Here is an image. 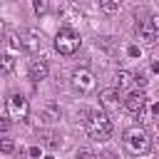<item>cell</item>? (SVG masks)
Returning <instances> with one entry per match:
<instances>
[{
  "mask_svg": "<svg viewBox=\"0 0 159 159\" xmlns=\"http://www.w3.org/2000/svg\"><path fill=\"white\" fill-rule=\"evenodd\" d=\"M84 127H87V137L92 142H107L109 134H112V129H114V124H112V119H109L107 112H89Z\"/></svg>",
  "mask_w": 159,
  "mask_h": 159,
  "instance_id": "1",
  "label": "cell"
},
{
  "mask_svg": "<svg viewBox=\"0 0 159 159\" xmlns=\"http://www.w3.org/2000/svg\"><path fill=\"white\" fill-rule=\"evenodd\" d=\"M77 157H82V159H89V157H94V152H89V149H77Z\"/></svg>",
  "mask_w": 159,
  "mask_h": 159,
  "instance_id": "23",
  "label": "cell"
},
{
  "mask_svg": "<svg viewBox=\"0 0 159 159\" xmlns=\"http://www.w3.org/2000/svg\"><path fill=\"white\" fill-rule=\"evenodd\" d=\"M99 104L104 109H119L122 104V89L119 87H107L99 92Z\"/></svg>",
  "mask_w": 159,
  "mask_h": 159,
  "instance_id": "7",
  "label": "cell"
},
{
  "mask_svg": "<svg viewBox=\"0 0 159 159\" xmlns=\"http://www.w3.org/2000/svg\"><path fill=\"white\" fill-rule=\"evenodd\" d=\"M122 102H124L127 112L137 114L139 109H144V107H147V94H144L142 89H134V92H129V94H127V99H122Z\"/></svg>",
  "mask_w": 159,
  "mask_h": 159,
  "instance_id": "8",
  "label": "cell"
},
{
  "mask_svg": "<svg viewBox=\"0 0 159 159\" xmlns=\"http://www.w3.org/2000/svg\"><path fill=\"white\" fill-rule=\"evenodd\" d=\"M70 82H72V87H75L77 92H82V94L92 92V89H94V84H97V80H94L92 70H87V67L75 70V72H72V77H70Z\"/></svg>",
  "mask_w": 159,
  "mask_h": 159,
  "instance_id": "6",
  "label": "cell"
},
{
  "mask_svg": "<svg viewBox=\"0 0 159 159\" xmlns=\"http://www.w3.org/2000/svg\"><path fill=\"white\" fill-rule=\"evenodd\" d=\"M127 55H129V57H142V47H139V45H129V47H127Z\"/></svg>",
  "mask_w": 159,
  "mask_h": 159,
  "instance_id": "20",
  "label": "cell"
},
{
  "mask_svg": "<svg viewBox=\"0 0 159 159\" xmlns=\"http://www.w3.org/2000/svg\"><path fill=\"white\" fill-rule=\"evenodd\" d=\"M15 70V57L12 55H0V75H10Z\"/></svg>",
  "mask_w": 159,
  "mask_h": 159,
  "instance_id": "14",
  "label": "cell"
},
{
  "mask_svg": "<svg viewBox=\"0 0 159 159\" xmlns=\"http://www.w3.org/2000/svg\"><path fill=\"white\" fill-rule=\"evenodd\" d=\"M27 154H30V157H40V154H42V147H30Z\"/></svg>",
  "mask_w": 159,
  "mask_h": 159,
  "instance_id": "24",
  "label": "cell"
},
{
  "mask_svg": "<svg viewBox=\"0 0 159 159\" xmlns=\"http://www.w3.org/2000/svg\"><path fill=\"white\" fill-rule=\"evenodd\" d=\"M10 127H12V119L7 114H0V132H7Z\"/></svg>",
  "mask_w": 159,
  "mask_h": 159,
  "instance_id": "19",
  "label": "cell"
},
{
  "mask_svg": "<svg viewBox=\"0 0 159 159\" xmlns=\"http://www.w3.org/2000/svg\"><path fill=\"white\" fill-rule=\"evenodd\" d=\"M132 80H134L139 87H144V84H147V77H144V75H132Z\"/></svg>",
  "mask_w": 159,
  "mask_h": 159,
  "instance_id": "22",
  "label": "cell"
},
{
  "mask_svg": "<svg viewBox=\"0 0 159 159\" xmlns=\"http://www.w3.org/2000/svg\"><path fill=\"white\" fill-rule=\"evenodd\" d=\"M87 117H89V109H87V107H80V109H77V119H80V122H87Z\"/></svg>",
  "mask_w": 159,
  "mask_h": 159,
  "instance_id": "21",
  "label": "cell"
},
{
  "mask_svg": "<svg viewBox=\"0 0 159 159\" xmlns=\"http://www.w3.org/2000/svg\"><path fill=\"white\" fill-rule=\"evenodd\" d=\"M97 47H102L104 52L114 55V52H117V40H114V37H109V35H104V37H97Z\"/></svg>",
  "mask_w": 159,
  "mask_h": 159,
  "instance_id": "13",
  "label": "cell"
},
{
  "mask_svg": "<svg viewBox=\"0 0 159 159\" xmlns=\"http://www.w3.org/2000/svg\"><path fill=\"white\" fill-rule=\"evenodd\" d=\"M0 152L2 154H12L15 152V142L12 139H0Z\"/></svg>",
  "mask_w": 159,
  "mask_h": 159,
  "instance_id": "17",
  "label": "cell"
},
{
  "mask_svg": "<svg viewBox=\"0 0 159 159\" xmlns=\"http://www.w3.org/2000/svg\"><path fill=\"white\" fill-rule=\"evenodd\" d=\"M47 72H50V67H47L45 60H32L30 67H27V75H30L32 82H42V80H47Z\"/></svg>",
  "mask_w": 159,
  "mask_h": 159,
  "instance_id": "9",
  "label": "cell"
},
{
  "mask_svg": "<svg viewBox=\"0 0 159 159\" xmlns=\"http://www.w3.org/2000/svg\"><path fill=\"white\" fill-rule=\"evenodd\" d=\"M124 147L129 149V154H147L152 149V139L147 134V129L142 127H129L124 132Z\"/></svg>",
  "mask_w": 159,
  "mask_h": 159,
  "instance_id": "2",
  "label": "cell"
},
{
  "mask_svg": "<svg viewBox=\"0 0 159 159\" xmlns=\"http://www.w3.org/2000/svg\"><path fill=\"white\" fill-rule=\"evenodd\" d=\"M82 45V37L80 32H75L72 27H60L57 35H55V50L60 55H75Z\"/></svg>",
  "mask_w": 159,
  "mask_h": 159,
  "instance_id": "3",
  "label": "cell"
},
{
  "mask_svg": "<svg viewBox=\"0 0 159 159\" xmlns=\"http://www.w3.org/2000/svg\"><path fill=\"white\" fill-rule=\"evenodd\" d=\"M7 45H10L12 50H22V37H20V32H12V35L7 37Z\"/></svg>",
  "mask_w": 159,
  "mask_h": 159,
  "instance_id": "16",
  "label": "cell"
},
{
  "mask_svg": "<svg viewBox=\"0 0 159 159\" xmlns=\"http://www.w3.org/2000/svg\"><path fill=\"white\" fill-rule=\"evenodd\" d=\"M20 37H22V50H27V52H37V50H40V45H42V35H40V32H35V30L22 32Z\"/></svg>",
  "mask_w": 159,
  "mask_h": 159,
  "instance_id": "10",
  "label": "cell"
},
{
  "mask_svg": "<svg viewBox=\"0 0 159 159\" xmlns=\"http://www.w3.org/2000/svg\"><path fill=\"white\" fill-rule=\"evenodd\" d=\"M60 117H62V112H60V107H57L55 102L42 104V109H40V119H42V122L52 124V122H60Z\"/></svg>",
  "mask_w": 159,
  "mask_h": 159,
  "instance_id": "11",
  "label": "cell"
},
{
  "mask_svg": "<svg viewBox=\"0 0 159 159\" xmlns=\"http://www.w3.org/2000/svg\"><path fill=\"white\" fill-rule=\"evenodd\" d=\"M7 117L27 122L30 119V102L22 94H10V99H7Z\"/></svg>",
  "mask_w": 159,
  "mask_h": 159,
  "instance_id": "5",
  "label": "cell"
},
{
  "mask_svg": "<svg viewBox=\"0 0 159 159\" xmlns=\"http://www.w3.org/2000/svg\"><path fill=\"white\" fill-rule=\"evenodd\" d=\"M119 7H122V0H99V10L107 12V15L119 12Z\"/></svg>",
  "mask_w": 159,
  "mask_h": 159,
  "instance_id": "15",
  "label": "cell"
},
{
  "mask_svg": "<svg viewBox=\"0 0 159 159\" xmlns=\"http://www.w3.org/2000/svg\"><path fill=\"white\" fill-rule=\"evenodd\" d=\"M157 25H159V22H157L154 15H149V17H144V20H137V25H134L137 40H139L142 45H154V42H157V35H159Z\"/></svg>",
  "mask_w": 159,
  "mask_h": 159,
  "instance_id": "4",
  "label": "cell"
},
{
  "mask_svg": "<svg viewBox=\"0 0 159 159\" xmlns=\"http://www.w3.org/2000/svg\"><path fill=\"white\" fill-rule=\"evenodd\" d=\"M2 37H5V20L0 17V42H2Z\"/></svg>",
  "mask_w": 159,
  "mask_h": 159,
  "instance_id": "25",
  "label": "cell"
},
{
  "mask_svg": "<svg viewBox=\"0 0 159 159\" xmlns=\"http://www.w3.org/2000/svg\"><path fill=\"white\" fill-rule=\"evenodd\" d=\"M134 80H132V72H127V70H117V75H114V87H119V89H124V87H129Z\"/></svg>",
  "mask_w": 159,
  "mask_h": 159,
  "instance_id": "12",
  "label": "cell"
},
{
  "mask_svg": "<svg viewBox=\"0 0 159 159\" xmlns=\"http://www.w3.org/2000/svg\"><path fill=\"white\" fill-rule=\"evenodd\" d=\"M32 7H35L37 15H45L47 7H50V2H47V0H32Z\"/></svg>",
  "mask_w": 159,
  "mask_h": 159,
  "instance_id": "18",
  "label": "cell"
}]
</instances>
